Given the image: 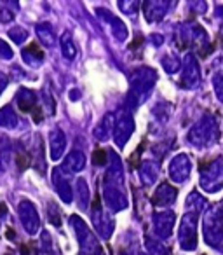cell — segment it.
<instances>
[{"instance_id": "cell-1", "label": "cell", "mask_w": 223, "mask_h": 255, "mask_svg": "<svg viewBox=\"0 0 223 255\" xmlns=\"http://www.w3.org/2000/svg\"><path fill=\"white\" fill-rule=\"evenodd\" d=\"M103 199L112 212H121L128 208V194L124 189V175H122L121 161H115V166L110 168L103 180Z\"/></svg>"}, {"instance_id": "cell-2", "label": "cell", "mask_w": 223, "mask_h": 255, "mask_svg": "<svg viewBox=\"0 0 223 255\" xmlns=\"http://www.w3.org/2000/svg\"><path fill=\"white\" fill-rule=\"evenodd\" d=\"M188 142L192 143L194 147L197 149H204V147H209L216 142L218 138V123L216 119L208 114L204 116L194 128H192L190 131H188Z\"/></svg>"}, {"instance_id": "cell-3", "label": "cell", "mask_w": 223, "mask_h": 255, "mask_svg": "<svg viewBox=\"0 0 223 255\" xmlns=\"http://www.w3.org/2000/svg\"><path fill=\"white\" fill-rule=\"evenodd\" d=\"M204 238L206 243L218 248L223 243V208L213 205L204 215Z\"/></svg>"}, {"instance_id": "cell-4", "label": "cell", "mask_w": 223, "mask_h": 255, "mask_svg": "<svg viewBox=\"0 0 223 255\" xmlns=\"http://www.w3.org/2000/svg\"><path fill=\"white\" fill-rule=\"evenodd\" d=\"M157 81V74L152 68H138L133 72L131 75V96L136 100V103H142L147 96L150 95V91L153 89Z\"/></svg>"}, {"instance_id": "cell-5", "label": "cell", "mask_w": 223, "mask_h": 255, "mask_svg": "<svg viewBox=\"0 0 223 255\" xmlns=\"http://www.w3.org/2000/svg\"><path fill=\"white\" fill-rule=\"evenodd\" d=\"M201 187L206 192H218L223 187V157H213L201 168Z\"/></svg>"}, {"instance_id": "cell-6", "label": "cell", "mask_w": 223, "mask_h": 255, "mask_svg": "<svg viewBox=\"0 0 223 255\" xmlns=\"http://www.w3.org/2000/svg\"><path fill=\"white\" fill-rule=\"evenodd\" d=\"M70 220H72V226H74L75 234L78 238L82 255H101V247L98 243V238L92 234V231L87 227V224H84V220L77 215H74Z\"/></svg>"}, {"instance_id": "cell-7", "label": "cell", "mask_w": 223, "mask_h": 255, "mask_svg": "<svg viewBox=\"0 0 223 255\" xmlns=\"http://www.w3.org/2000/svg\"><path fill=\"white\" fill-rule=\"evenodd\" d=\"M133 131H135V121H133V116L126 110H119L117 114H114V131H112V136H114V142L117 143L119 149L126 147V143L129 142Z\"/></svg>"}, {"instance_id": "cell-8", "label": "cell", "mask_w": 223, "mask_h": 255, "mask_svg": "<svg viewBox=\"0 0 223 255\" xmlns=\"http://www.w3.org/2000/svg\"><path fill=\"white\" fill-rule=\"evenodd\" d=\"M178 236H180L178 238L180 240V247L183 250L190 252L197 248V213L187 212L181 217Z\"/></svg>"}, {"instance_id": "cell-9", "label": "cell", "mask_w": 223, "mask_h": 255, "mask_svg": "<svg viewBox=\"0 0 223 255\" xmlns=\"http://www.w3.org/2000/svg\"><path fill=\"white\" fill-rule=\"evenodd\" d=\"M18 215L26 233H28L30 236H35L40 231V217H39V212H37L35 205H33L32 201H28V199H23L18 205Z\"/></svg>"}, {"instance_id": "cell-10", "label": "cell", "mask_w": 223, "mask_h": 255, "mask_svg": "<svg viewBox=\"0 0 223 255\" xmlns=\"http://www.w3.org/2000/svg\"><path fill=\"white\" fill-rule=\"evenodd\" d=\"M16 105L21 112L25 114H32L35 123H40L44 119V114L40 110V107L37 105V95L35 91L32 89H26V88H21L16 95Z\"/></svg>"}, {"instance_id": "cell-11", "label": "cell", "mask_w": 223, "mask_h": 255, "mask_svg": "<svg viewBox=\"0 0 223 255\" xmlns=\"http://www.w3.org/2000/svg\"><path fill=\"white\" fill-rule=\"evenodd\" d=\"M201 84V70H199L197 60L192 54H187L185 60L181 61V77L180 86L185 89H194Z\"/></svg>"}, {"instance_id": "cell-12", "label": "cell", "mask_w": 223, "mask_h": 255, "mask_svg": "<svg viewBox=\"0 0 223 255\" xmlns=\"http://www.w3.org/2000/svg\"><path fill=\"white\" fill-rule=\"evenodd\" d=\"M91 219H92V224H94L96 233H98L99 236H101V238H110V236H112V233H114V222H112V219L108 217V213L101 208L98 198H96L94 203H92Z\"/></svg>"}, {"instance_id": "cell-13", "label": "cell", "mask_w": 223, "mask_h": 255, "mask_svg": "<svg viewBox=\"0 0 223 255\" xmlns=\"http://www.w3.org/2000/svg\"><path fill=\"white\" fill-rule=\"evenodd\" d=\"M192 173V161L187 154H178L171 159L169 163V178L171 182L176 184H183L188 180Z\"/></svg>"}, {"instance_id": "cell-14", "label": "cell", "mask_w": 223, "mask_h": 255, "mask_svg": "<svg viewBox=\"0 0 223 255\" xmlns=\"http://www.w3.org/2000/svg\"><path fill=\"white\" fill-rule=\"evenodd\" d=\"M174 213L171 210H164V212H157L153 213V233L159 240H166L171 236L174 227Z\"/></svg>"}, {"instance_id": "cell-15", "label": "cell", "mask_w": 223, "mask_h": 255, "mask_svg": "<svg viewBox=\"0 0 223 255\" xmlns=\"http://www.w3.org/2000/svg\"><path fill=\"white\" fill-rule=\"evenodd\" d=\"M49 150L53 161H60L63 157L65 150H67V135L61 128H54L49 133Z\"/></svg>"}, {"instance_id": "cell-16", "label": "cell", "mask_w": 223, "mask_h": 255, "mask_svg": "<svg viewBox=\"0 0 223 255\" xmlns=\"http://www.w3.org/2000/svg\"><path fill=\"white\" fill-rule=\"evenodd\" d=\"M167 9H169V2L167 0H149L143 4V12L149 23L160 21L166 16Z\"/></svg>"}, {"instance_id": "cell-17", "label": "cell", "mask_w": 223, "mask_h": 255, "mask_svg": "<svg viewBox=\"0 0 223 255\" xmlns=\"http://www.w3.org/2000/svg\"><path fill=\"white\" fill-rule=\"evenodd\" d=\"M176 196H178L176 189H174L169 182H162V184H159V187L155 189V192H153L152 203L155 206H171L176 201Z\"/></svg>"}, {"instance_id": "cell-18", "label": "cell", "mask_w": 223, "mask_h": 255, "mask_svg": "<svg viewBox=\"0 0 223 255\" xmlns=\"http://www.w3.org/2000/svg\"><path fill=\"white\" fill-rule=\"evenodd\" d=\"M85 168V156L80 150H74L65 157L63 164L60 166V171L63 175H70V173H80Z\"/></svg>"}, {"instance_id": "cell-19", "label": "cell", "mask_w": 223, "mask_h": 255, "mask_svg": "<svg viewBox=\"0 0 223 255\" xmlns=\"http://www.w3.org/2000/svg\"><path fill=\"white\" fill-rule=\"evenodd\" d=\"M53 180H54V187H56L61 201L67 203V205L74 201V189H72V184H70V180H68L67 175L61 173L60 168H58V170H54Z\"/></svg>"}, {"instance_id": "cell-20", "label": "cell", "mask_w": 223, "mask_h": 255, "mask_svg": "<svg viewBox=\"0 0 223 255\" xmlns=\"http://www.w3.org/2000/svg\"><path fill=\"white\" fill-rule=\"evenodd\" d=\"M138 168H140V178H142V182L145 185H152L159 178V164L155 161L152 159L143 161Z\"/></svg>"}, {"instance_id": "cell-21", "label": "cell", "mask_w": 223, "mask_h": 255, "mask_svg": "<svg viewBox=\"0 0 223 255\" xmlns=\"http://www.w3.org/2000/svg\"><path fill=\"white\" fill-rule=\"evenodd\" d=\"M37 37H39L40 44L46 47H53L56 44V35H54V30L49 23H39L37 25Z\"/></svg>"}, {"instance_id": "cell-22", "label": "cell", "mask_w": 223, "mask_h": 255, "mask_svg": "<svg viewBox=\"0 0 223 255\" xmlns=\"http://www.w3.org/2000/svg\"><path fill=\"white\" fill-rule=\"evenodd\" d=\"M18 126V116H16V110L12 105H5L0 109V128H5V129H12V128Z\"/></svg>"}, {"instance_id": "cell-23", "label": "cell", "mask_w": 223, "mask_h": 255, "mask_svg": "<svg viewBox=\"0 0 223 255\" xmlns=\"http://www.w3.org/2000/svg\"><path fill=\"white\" fill-rule=\"evenodd\" d=\"M12 159H14V154H12L11 143L7 142V138H2V142H0V171L7 170Z\"/></svg>"}, {"instance_id": "cell-24", "label": "cell", "mask_w": 223, "mask_h": 255, "mask_svg": "<svg viewBox=\"0 0 223 255\" xmlns=\"http://www.w3.org/2000/svg\"><path fill=\"white\" fill-rule=\"evenodd\" d=\"M101 12H105V16H103V18H105L106 21L112 25V28H114V37H117L119 40H126V39H128V28H126L124 23H122L119 18H115V16H112L110 12L103 11V9H101Z\"/></svg>"}, {"instance_id": "cell-25", "label": "cell", "mask_w": 223, "mask_h": 255, "mask_svg": "<svg viewBox=\"0 0 223 255\" xmlns=\"http://www.w3.org/2000/svg\"><path fill=\"white\" fill-rule=\"evenodd\" d=\"M112 131H114V114H108V116L103 117L99 126L94 129V135L99 140H106L108 136H112Z\"/></svg>"}, {"instance_id": "cell-26", "label": "cell", "mask_w": 223, "mask_h": 255, "mask_svg": "<svg viewBox=\"0 0 223 255\" xmlns=\"http://www.w3.org/2000/svg\"><path fill=\"white\" fill-rule=\"evenodd\" d=\"M23 58H25L26 63L30 65H39L44 60V53L40 49V46L37 42H32L25 51H23Z\"/></svg>"}, {"instance_id": "cell-27", "label": "cell", "mask_w": 223, "mask_h": 255, "mask_svg": "<svg viewBox=\"0 0 223 255\" xmlns=\"http://www.w3.org/2000/svg\"><path fill=\"white\" fill-rule=\"evenodd\" d=\"M60 46H61V53H63V56L67 58V60H74L75 54H77V47H75L70 32H65L63 35L60 37Z\"/></svg>"}, {"instance_id": "cell-28", "label": "cell", "mask_w": 223, "mask_h": 255, "mask_svg": "<svg viewBox=\"0 0 223 255\" xmlns=\"http://www.w3.org/2000/svg\"><path fill=\"white\" fill-rule=\"evenodd\" d=\"M206 206V199L202 198L201 194H197V192H192L190 196H188L187 199V208L190 210L192 213H197L199 210H202Z\"/></svg>"}, {"instance_id": "cell-29", "label": "cell", "mask_w": 223, "mask_h": 255, "mask_svg": "<svg viewBox=\"0 0 223 255\" xmlns=\"http://www.w3.org/2000/svg\"><path fill=\"white\" fill-rule=\"evenodd\" d=\"M30 161H32V156H30V152H26V150L18 149L14 152V163H16V166H18L19 171L26 170V168L30 166Z\"/></svg>"}, {"instance_id": "cell-30", "label": "cell", "mask_w": 223, "mask_h": 255, "mask_svg": "<svg viewBox=\"0 0 223 255\" xmlns=\"http://www.w3.org/2000/svg\"><path fill=\"white\" fill-rule=\"evenodd\" d=\"M75 192H77L78 199H80V206L87 205L89 203V187H87V184H85V180L78 178V180L75 182Z\"/></svg>"}, {"instance_id": "cell-31", "label": "cell", "mask_w": 223, "mask_h": 255, "mask_svg": "<svg viewBox=\"0 0 223 255\" xmlns=\"http://www.w3.org/2000/svg\"><path fill=\"white\" fill-rule=\"evenodd\" d=\"M9 37L14 40V44H23L28 39V32L21 26H14L12 30H9Z\"/></svg>"}, {"instance_id": "cell-32", "label": "cell", "mask_w": 223, "mask_h": 255, "mask_svg": "<svg viewBox=\"0 0 223 255\" xmlns=\"http://www.w3.org/2000/svg\"><path fill=\"white\" fill-rule=\"evenodd\" d=\"M147 247H149V252L152 255H167V252H169L160 241H157V240H153V241L149 240L147 241Z\"/></svg>"}, {"instance_id": "cell-33", "label": "cell", "mask_w": 223, "mask_h": 255, "mask_svg": "<svg viewBox=\"0 0 223 255\" xmlns=\"http://www.w3.org/2000/svg\"><path fill=\"white\" fill-rule=\"evenodd\" d=\"M47 215H49V220L53 226L60 227L61 226V215L58 212V208L54 206V203H49V210H47Z\"/></svg>"}, {"instance_id": "cell-34", "label": "cell", "mask_w": 223, "mask_h": 255, "mask_svg": "<svg viewBox=\"0 0 223 255\" xmlns=\"http://www.w3.org/2000/svg\"><path fill=\"white\" fill-rule=\"evenodd\" d=\"M106 161H108V154L103 149H96L94 154H92V163H94L96 166H105Z\"/></svg>"}, {"instance_id": "cell-35", "label": "cell", "mask_w": 223, "mask_h": 255, "mask_svg": "<svg viewBox=\"0 0 223 255\" xmlns=\"http://www.w3.org/2000/svg\"><path fill=\"white\" fill-rule=\"evenodd\" d=\"M119 7H121L126 14L135 16L136 11L140 9V4H138V2H121V4H119Z\"/></svg>"}, {"instance_id": "cell-36", "label": "cell", "mask_w": 223, "mask_h": 255, "mask_svg": "<svg viewBox=\"0 0 223 255\" xmlns=\"http://www.w3.org/2000/svg\"><path fill=\"white\" fill-rule=\"evenodd\" d=\"M0 58H4V60H11L12 58V47L4 39H0Z\"/></svg>"}, {"instance_id": "cell-37", "label": "cell", "mask_w": 223, "mask_h": 255, "mask_svg": "<svg viewBox=\"0 0 223 255\" xmlns=\"http://www.w3.org/2000/svg\"><path fill=\"white\" fill-rule=\"evenodd\" d=\"M213 84H215V93L218 96L220 102H223V75H216L213 79Z\"/></svg>"}, {"instance_id": "cell-38", "label": "cell", "mask_w": 223, "mask_h": 255, "mask_svg": "<svg viewBox=\"0 0 223 255\" xmlns=\"http://www.w3.org/2000/svg\"><path fill=\"white\" fill-rule=\"evenodd\" d=\"M12 19H14V12L9 11V9H5V7H0V21L9 23V21H12Z\"/></svg>"}, {"instance_id": "cell-39", "label": "cell", "mask_w": 223, "mask_h": 255, "mask_svg": "<svg viewBox=\"0 0 223 255\" xmlns=\"http://www.w3.org/2000/svg\"><path fill=\"white\" fill-rule=\"evenodd\" d=\"M7 84H9L7 75L2 74V72H0V95H2V93L5 91V88H7Z\"/></svg>"}, {"instance_id": "cell-40", "label": "cell", "mask_w": 223, "mask_h": 255, "mask_svg": "<svg viewBox=\"0 0 223 255\" xmlns=\"http://www.w3.org/2000/svg\"><path fill=\"white\" fill-rule=\"evenodd\" d=\"M222 19H223V16H222ZM222 37H223V23H222Z\"/></svg>"}]
</instances>
